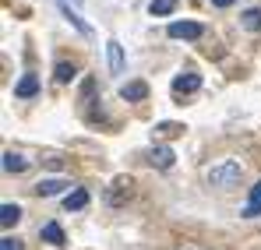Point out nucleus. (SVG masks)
I'll return each mask as SVG.
<instances>
[{
	"label": "nucleus",
	"instance_id": "12",
	"mask_svg": "<svg viewBox=\"0 0 261 250\" xmlns=\"http://www.w3.org/2000/svg\"><path fill=\"white\" fill-rule=\"evenodd\" d=\"M39 236H43L46 243H53V247H64V229L57 222H46L43 229H39Z\"/></svg>",
	"mask_w": 261,
	"mask_h": 250
},
{
	"label": "nucleus",
	"instance_id": "21",
	"mask_svg": "<svg viewBox=\"0 0 261 250\" xmlns=\"http://www.w3.org/2000/svg\"><path fill=\"white\" fill-rule=\"evenodd\" d=\"M212 4H216V7H233L237 0H212Z\"/></svg>",
	"mask_w": 261,
	"mask_h": 250
},
{
	"label": "nucleus",
	"instance_id": "6",
	"mask_svg": "<svg viewBox=\"0 0 261 250\" xmlns=\"http://www.w3.org/2000/svg\"><path fill=\"white\" fill-rule=\"evenodd\" d=\"M173 159H176L173 148H166V145H152V152H148V162H152L155 169H170Z\"/></svg>",
	"mask_w": 261,
	"mask_h": 250
},
{
	"label": "nucleus",
	"instance_id": "2",
	"mask_svg": "<svg viewBox=\"0 0 261 250\" xmlns=\"http://www.w3.org/2000/svg\"><path fill=\"white\" fill-rule=\"evenodd\" d=\"M166 36H170V39H201L205 29H201L198 21H173V25L166 29Z\"/></svg>",
	"mask_w": 261,
	"mask_h": 250
},
{
	"label": "nucleus",
	"instance_id": "13",
	"mask_svg": "<svg viewBox=\"0 0 261 250\" xmlns=\"http://www.w3.org/2000/svg\"><path fill=\"white\" fill-rule=\"evenodd\" d=\"M74 74H78V71H74V64H67V60H60V64L53 67V78H57V85H71V81H74Z\"/></svg>",
	"mask_w": 261,
	"mask_h": 250
},
{
	"label": "nucleus",
	"instance_id": "16",
	"mask_svg": "<svg viewBox=\"0 0 261 250\" xmlns=\"http://www.w3.org/2000/svg\"><path fill=\"white\" fill-rule=\"evenodd\" d=\"M240 21H244L247 32H261V11H258V7H247V11L240 14Z\"/></svg>",
	"mask_w": 261,
	"mask_h": 250
},
{
	"label": "nucleus",
	"instance_id": "19",
	"mask_svg": "<svg viewBox=\"0 0 261 250\" xmlns=\"http://www.w3.org/2000/svg\"><path fill=\"white\" fill-rule=\"evenodd\" d=\"M43 162H46V169H53V173L64 169V159H57V155H49V159H43Z\"/></svg>",
	"mask_w": 261,
	"mask_h": 250
},
{
	"label": "nucleus",
	"instance_id": "15",
	"mask_svg": "<svg viewBox=\"0 0 261 250\" xmlns=\"http://www.w3.org/2000/svg\"><path fill=\"white\" fill-rule=\"evenodd\" d=\"M176 11V0H152L148 4V14L152 18H166V14H173Z\"/></svg>",
	"mask_w": 261,
	"mask_h": 250
},
{
	"label": "nucleus",
	"instance_id": "3",
	"mask_svg": "<svg viewBox=\"0 0 261 250\" xmlns=\"http://www.w3.org/2000/svg\"><path fill=\"white\" fill-rule=\"evenodd\" d=\"M106 60H110V74H124V46L117 39L106 42Z\"/></svg>",
	"mask_w": 261,
	"mask_h": 250
},
{
	"label": "nucleus",
	"instance_id": "20",
	"mask_svg": "<svg viewBox=\"0 0 261 250\" xmlns=\"http://www.w3.org/2000/svg\"><path fill=\"white\" fill-rule=\"evenodd\" d=\"M0 250H21V243H18L14 236H4V240H0Z\"/></svg>",
	"mask_w": 261,
	"mask_h": 250
},
{
	"label": "nucleus",
	"instance_id": "14",
	"mask_svg": "<svg viewBox=\"0 0 261 250\" xmlns=\"http://www.w3.org/2000/svg\"><path fill=\"white\" fill-rule=\"evenodd\" d=\"M18 222H21V208H18V205H4V208H0V226H4V229H11V226H18Z\"/></svg>",
	"mask_w": 261,
	"mask_h": 250
},
{
	"label": "nucleus",
	"instance_id": "17",
	"mask_svg": "<svg viewBox=\"0 0 261 250\" xmlns=\"http://www.w3.org/2000/svg\"><path fill=\"white\" fill-rule=\"evenodd\" d=\"M25 166H29V162H25L18 152H4V169H7V173H25Z\"/></svg>",
	"mask_w": 261,
	"mask_h": 250
},
{
	"label": "nucleus",
	"instance_id": "11",
	"mask_svg": "<svg viewBox=\"0 0 261 250\" xmlns=\"http://www.w3.org/2000/svg\"><path fill=\"white\" fill-rule=\"evenodd\" d=\"M85 205H88V190L85 187H78V190H71V194L64 198V208L67 211H82Z\"/></svg>",
	"mask_w": 261,
	"mask_h": 250
},
{
	"label": "nucleus",
	"instance_id": "7",
	"mask_svg": "<svg viewBox=\"0 0 261 250\" xmlns=\"http://www.w3.org/2000/svg\"><path fill=\"white\" fill-rule=\"evenodd\" d=\"M198 88H201V78L198 74H180V78H173V95H191Z\"/></svg>",
	"mask_w": 261,
	"mask_h": 250
},
{
	"label": "nucleus",
	"instance_id": "1",
	"mask_svg": "<svg viewBox=\"0 0 261 250\" xmlns=\"http://www.w3.org/2000/svg\"><path fill=\"white\" fill-rule=\"evenodd\" d=\"M240 176H244V166L237 162V159H222L216 166L205 169V180H208V187H219V190H229V187H237L240 183Z\"/></svg>",
	"mask_w": 261,
	"mask_h": 250
},
{
	"label": "nucleus",
	"instance_id": "8",
	"mask_svg": "<svg viewBox=\"0 0 261 250\" xmlns=\"http://www.w3.org/2000/svg\"><path fill=\"white\" fill-rule=\"evenodd\" d=\"M36 92H39V78H36V74H21L18 85H14V95H18V99H32Z\"/></svg>",
	"mask_w": 261,
	"mask_h": 250
},
{
	"label": "nucleus",
	"instance_id": "10",
	"mask_svg": "<svg viewBox=\"0 0 261 250\" xmlns=\"http://www.w3.org/2000/svg\"><path fill=\"white\" fill-rule=\"evenodd\" d=\"M254 215H261V180L251 187V198L244 205V218H254Z\"/></svg>",
	"mask_w": 261,
	"mask_h": 250
},
{
	"label": "nucleus",
	"instance_id": "9",
	"mask_svg": "<svg viewBox=\"0 0 261 250\" xmlns=\"http://www.w3.org/2000/svg\"><path fill=\"white\" fill-rule=\"evenodd\" d=\"M64 187H71V183H64V180H39V183H36V194H39V198H57Z\"/></svg>",
	"mask_w": 261,
	"mask_h": 250
},
{
	"label": "nucleus",
	"instance_id": "18",
	"mask_svg": "<svg viewBox=\"0 0 261 250\" xmlns=\"http://www.w3.org/2000/svg\"><path fill=\"white\" fill-rule=\"evenodd\" d=\"M155 130H159L163 137H176V134H184V127H180V124H159Z\"/></svg>",
	"mask_w": 261,
	"mask_h": 250
},
{
	"label": "nucleus",
	"instance_id": "5",
	"mask_svg": "<svg viewBox=\"0 0 261 250\" xmlns=\"http://www.w3.org/2000/svg\"><path fill=\"white\" fill-rule=\"evenodd\" d=\"M60 14H64V21H67V25H71L78 36H85V39L92 36V29L82 21V14H78V11H71V4H64V0H60Z\"/></svg>",
	"mask_w": 261,
	"mask_h": 250
},
{
	"label": "nucleus",
	"instance_id": "4",
	"mask_svg": "<svg viewBox=\"0 0 261 250\" xmlns=\"http://www.w3.org/2000/svg\"><path fill=\"white\" fill-rule=\"evenodd\" d=\"M120 99H124V102H145V99H148V85H145V81L120 85Z\"/></svg>",
	"mask_w": 261,
	"mask_h": 250
}]
</instances>
